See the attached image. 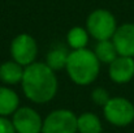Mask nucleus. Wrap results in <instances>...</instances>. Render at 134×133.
Returning <instances> with one entry per match:
<instances>
[{"mask_svg": "<svg viewBox=\"0 0 134 133\" xmlns=\"http://www.w3.org/2000/svg\"><path fill=\"white\" fill-rule=\"evenodd\" d=\"M105 120L115 127H128L134 121V104L124 97H111L103 107Z\"/></svg>", "mask_w": 134, "mask_h": 133, "instance_id": "20e7f679", "label": "nucleus"}, {"mask_svg": "<svg viewBox=\"0 0 134 133\" xmlns=\"http://www.w3.org/2000/svg\"><path fill=\"white\" fill-rule=\"evenodd\" d=\"M89 39L90 34L83 26H73L66 33V43L72 50L87 48Z\"/></svg>", "mask_w": 134, "mask_h": 133, "instance_id": "4468645a", "label": "nucleus"}, {"mask_svg": "<svg viewBox=\"0 0 134 133\" xmlns=\"http://www.w3.org/2000/svg\"><path fill=\"white\" fill-rule=\"evenodd\" d=\"M94 54L96 55L98 60L100 61V64H111L117 56V50L115 47V43L112 42V39L108 41H99L95 44V48L92 50Z\"/></svg>", "mask_w": 134, "mask_h": 133, "instance_id": "2eb2a0df", "label": "nucleus"}, {"mask_svg": "<svg viewBox=\"0 0 134 133\" xmlns=\"http://www.w3.org/2000/svg\"><path fill=\"white\" fill-rule=\"evenodd\" d=\"M10 56L12 60L17 61L22 67H27L35 63L38 56V43L35 38L27 33L16 35L10 42Z\"/></svg>", "mask_w": 134, "mask_h": 133, "instance_id": "39448f33", "label": "nucleus"}, {"mask_svg": "<svg viewBox=\"0 0 134 133\" xmlns=\"http://www.w3.org/2000/svg\"><path fill=\"white\" fill-rule=\"evenodd\" d=\"M0 133H16L12 120H9L8 118L0 116Z\"/></svg>", "mask_w": 134, "mask_h": 133, "instance_id": "f3484780", "label": "nucleus"}, {"mask_svg": "<svg viewBox=\"0 0 134 133\" xmlns=\"http://www.w3.org/2000/svg\"><path fill=\"white\" fill-rule=\"evenodd\" d=\"M20 108V97L12 88L0 86V116H12Z\"/></svg>", "mask_w": 134, "mask_h": 133, "instance_id": "9b49d317", "label": "nucleus"}, {"mask_svg": "<svg viewBox=\"0 0 134 133\" xmlns=\"http://www.w3.org/2000/svg\"><path fill=\"white\" fill-rule=\"evenodd\" d=\"M16 133H42L43 119L37 110L29 106L20 107L12 115Z\"/></svg>", "mask_w": 134, "mask_h": 133, "instance_id": "0eeeda50", "label": "nucleus"}, {"mask_svg": "<svg viewBox=\"0 0 134 133\" xmlns=\"http://www.w3.org/2000/svg\"><path fill=\"white\" fill-rule=\"evenodd\" d=\"M69 52L66 47L64 46H55L52 47L48 52H47V56H46V64L55 72H59V71H63L65 69L66 67V61H68V57H69Z\"/></svg>", "mask_w": 134, "mask_h": 133, "instance_id": "f8f14e48", "label": "nucleus"}, {"mask_svg": "<svg viewBox=\"0 0 134 133\" xmlns=\"http://www.w3.org/2000/svg\"><path fill=\"white\" fill-rule=\"evenodd\" d=\"M108 76L111 81L119 85L130 82L134 78V57L119 55L108 65Z\"/></svg>", "mask_w": 134, "mask_h": 133, "instance_id": "6e6552de", "label": "nucleus"}, {"mask_svg": "<svg viewBox=\"0 0 134 133\" xmlns=\"http://www.w3.org/2000/svg\"><path fill=\"white\" fill-rule=\"evenodd\" d=\"M25 67L14 60H7L0 64V81L7 86L21 84L24 77Z\"/></svg>", "mask_w": 134, "mask_h": 133, "instance_id": "9d476101", "label": "nucleus"}, {"mask_svg": "<svg viewBox=\"0 0 134 133\" xmlns=\"http://www.w3.org/2000/svg\"><path fill=\"white\" fill-rule=\"evenodd\" d=\"M42 133H77V115L68 108L51 111L43 119Z\"/></svg>", "mask_w": 134, "mask_h": 133, "instance_id": "423d86ee", "label": "nucleus"}, {"mask_svg": "<svg viewBox=\"0 0 134 133\" xmlns=\"http://www.w3.org/2000/svg\"><path fill=\"white\" fill-rule=\"evenodd\" d=\"M77 132L78 133H102L103 124L98 115L94 112H82L77 116Z\"/></svg>", "mask_w": 134, "mask_h": 133, "instance_id": "ddd939ff", "label": "nucleus"}, {"mask_svg": "<svg viewBox=\"0 0 134 133\" xmlns=\"http://www.w3.org/2000/svg\"><path fill=\"white\" fill-rule=\"evenodd\" d=\"M21 88L25 97L37 104L51 102L59 89L56 72L43 61H35L25 67Z\"/></svg>", "mask_w": 134, "mask_h": 133, "instance_id": "f257e3e1", "label": "nucleus"}, {"mask_svg": "<svg viewBox=\"0 0 134 133\" xmlns=\"http://www.w3.org/2000/svg\"><path fill=\"white\" fill-rule=\"evenodd\" d=\"M112 42L120 56L134 57V24L126 22L116 29Z\"/></svg>", "mask_w": 134, "mask_h": 133, "instance_id": "1a4fd4ad", "label": "nucleus"}, {"mask_svg": "<svg viewBox=\"0 0 134 133\" xmlns=\"http://www.w3.org/2000/svg\"><path fill=\"white\" fill-rule=\"evenodd\" d=\"M109 98H111V95H109L108 90L104 88H95L91 91V99L98 106L104 107V104L109 100Z\"/></svg>", "mask_w": 134, "mask_h": 133, "instance_id": "dca6fc26", "label": "nucleus"}, {"mask_svg": "<svg viewBox=\"0 0 134 133\" xmlns=\"http://www.w3.org/2000/svg\"><path fill=\"white\" fill-rule=\"evenodd\" d=\"M65 71L72 82L78 86H89L100 73V61L92 50H72Z\"/></svg>", "mask_w": 134, "mask_h": 133, "instance_id": "f03ea898", "label": "nucleus"}, {"mask_svg": "<svg viewBox=\"0 0 134 133\" xmlns=\"http://www.w3.org/2000/svg\"><path fill=\"white\" fill-rule=\"evenodd\" d=\"M119 28L115 14L104 8L94 9L86 18V30L96 42L112 39Z\"/></svg>", "mask_w": 134, "mask_h": 133, "instance_id": "7ed1b4c3", "label": "nucleus"}]
</instances>
